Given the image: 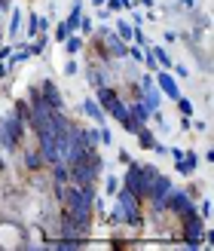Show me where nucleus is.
Here are the masks:
<instances>
[{
    "mask_svg": "<svg viewBox=\"0 0 214 251\" xmlns=\"http://www.w3.org/2000/svg\"><path fill=\"white\" fill-rule=\"evenodd\" d=\"M135 135H138V144H141L144 150H153V144H156V138H153V132H150L147 126H141V129H138Z\"/></svg>",
    "mask_w": 214,
    "mask_h": 251,
    "instance_id": "16",
    "label": "nucleus"
},
{
    "mask_svg": "<svg viewBox=\"0 0 214 251\" xmlns=\"http://www.w3.org/2000/svg\"><path fill=\"white\" fill-rule=\"evenodd\" d=\"M156 169L153 166H138V162H129V172H125V178H122V187L125 190H132L138 199H144L147 196V187H150V181L156 178Z\"/></svg>",
    "mask_w": 214,
    "mask_h": 251,
    "instance_id": "3",
    "label": "nucleus"
},
{
    "mask_svg": "<svg viewBox=\"0 0 214 251\" xmlns=\"http://www.w3.org/2000/svg\"><path fill=\"white\" fill-rule=\"evenodd\" d=\"M19 28H22V12L16 9V12H12V22H9V34L16 37V34H19Z\"/></svg>",
    "mask_w": 214,
    "mask_h": 251,
    "instance_id": "23",
    "label": "nucleus"
},
{
    "mask_svg": "<svg viewBox=\"0 0 214 251\" xmlns=\"http://www.w3.org/2000/svg\"><path fill=\"white\" fill-rule=\"evenodd\" d=\"M129 55H132L135 61H144V52H141V49H129Z\"/></svg>",
    "mask_w": 214,
    "mask_h": 251,
    "instance_id": "30",
    "label": "nucleus"
},
{
    "mask_svg": "<svg viewBox=\"0 0 214 251\" xmlns=\"http://www.w3.org/2000/svg\"><path fill=\"white\" fill-rule=\"evenodd\" d=\"M83 110H86V114H89L98 126H104V107L98 104V101H83Z\"/></svg>",
    "mask_w": 214,
    "mask_h": 251,
    "instance_id": "14",
    "label": "nucleus"
},
{
    "mask_svg": "<svg viewBox=\"0 0 214 251\" xmlns=\"http://www.w3.org/2000/svg\"><path fill=\"white\" fill-rule=\"evenodd\" d=\"M104 187H107V193H117V190H119V181H117V178H107Z\"/></svg>",
    "mask_w": 214,
    "mask_h": 251,
    "instance_id": "27",
    "label": "nucleus"
},
{
    "mask_svg": "<svg viewBox=\"0 0 214 251\" xmlns=\"http://www.w3.org/2000/svg\"><path fill=\"white\" fill-rule=\"evenodd\" d=\"M65 74H68V77H71V74H77V61H68V65H65Z\"/></svg>",
    "mask_w": 214,
    "mask_h": 251,
    "instance_id": "31",
    "label": "nucleus"
},
{
    "mask_svg": "<svg viewBox=\"0 0 214 251\" xmlns=\"http://www.w3.org/2000/svg\"><path fill=\"white\" fill-rule=\"evenodd\" d=\"M153 83H156V89H159L162 95H168V98H171V101H174V98L181 95V89H178V80H174V77H171L168 71L156 74V80H153Z\"/></svg>",
    "mask_w": 214,
    "mask_h": 251,
    "instance_id": "8",
    "label": "nucleus"
},
{
    "mask_svg": "<svg viewBox=\"0 0 214 251\" xmlns=\"http://www.w3.org/2000/svg\"><path fill=\"white\" fill-rule=\"evenodd\" d=\"M101 40H104V49H107V55H110V58H125V55H129V46H125L113 31H107Z\"/></svg>",
    "mask_w": 214,
    "mask_h": 251,
    "instance_id": "9",
    "label": "nucleus"
},
{
    "mask_svg": "<svg viewBox=\"0 0 214 251\" xmlns=\"http://www.w3.org/2000/svg\"><path fill=\"white\" fill-rule=\"evenodd\" d=\"M6 169V162H3V156H0V172H3Z\"/></svg>",
    "mask_w": 214,
    "mask_h": 251,
    "instance_id": "34",
    "label": "nucleus"
},
{
    "mask_svg": "<svg viewBox=\"0 0 214 251\" xmlns=\"http://www.w3.org/2000/svg\"><path fill=\"white\" fill-rule=\"evenodd\" d=\"M9 55H12V49H9V46H0V61L9 58Z\"/></svg>",
    "mask_w": 214,
    "mask_h": 251,
    "instance_id": "32",
    "label": "nucleus"
},
{
    "mask_svg": "<svg viewBox=\"0 0 214 251\" xmlns=\"http://www.w3.org/2000/svg\"><path fill=\"white\" fill-rule=\"evenodd\" d=\"M113 196H117L113 221L125 224V227H141V221H144V199H138L132 190H125V187H119Z\"/></svg>",
    "mask_w": 214,
    "mask_h": 251,
    "instance_id": "1",
    "label": "nucleus"
},
{
    "mask_svg": "<svg viewBox=\"0 0 214 251\" xmlns=\"http://www.w3.org/2000/svg\"><path fill=\"white\" fill-rule=\"evenodd\" d=\"M49 172H52V184H68V181H71L65 162H52V166H49Z\"/></svg>",
    "mask_w": 214,
    "mask_h": 251,
    "instance_id": "15",
    "label": "nucleus"
},
{
    "mask_svg": "<svg viewBox=\"0 0 214 251\" xmlns=\"http://www.w3.org/2000/svg\"><path fill=\"white\" fill-rule=\"evenodd\" d=\"M28 55H31V46H22V49H16V52H12L9 58H12V65H19V61H24Z\"/></svg>",
    "mask_w": 214,
    "mask_h": 251,
    "instance_id": "22",
    "label": "nucleus"
},
{
    "mask_svg": "<svg viewBox=\"0 0 214 251\" xmlns=\"http://www.w3.org/2000/svg\"><path fill=\"white\" fill-rule=\"evenodd\" d=\"M150 52H153V58H156V65H162V68H166V71L171 68V58H168V52H166V49H159V46H156V49H150Z\"/></svg>",
    "mask_w": 214,
    "mask_h": 251,
    "instance_id": "19",
    "label": "nucleus"
},
{
    "mask_svg": "<svg viewBox=\"0 0 214 251\" xmlns=\"http://www.w3.org/2000/svg\"><path fill=\"white\" fill-rule=\"evenodd\" d=\"M37 34H40V19L31 16V19H28V37H37Z\"/></svg>",
    "mask_w": 214,
    "mask_h": 251,
    "instance_id": "24",
    "label": "nucleus"
},
{
    "mask_svg": "<svg viewBox=\"0 0 214 251\" xmlns=\"http://www.w3.org/2000/svg\"><path fill=\"white\" fill-rule=\"evenodd\" d=\"M101 172H104V159L98 153V147H92L80 162L68 166V178H71V184H95L101 178Z\"/></svg>",
    "mask_w": 214,
    "mask_h": 251,
    "instance_id": "2",
    "label": "nucleus"
},
{
    "mask_svg": "<svg viewBox=\"0 0 214 251\" xmlns=\"http://www.w3.org/2000/svg\"><path fill=\"white\" fill-rule=\"evenodd\" d=\"M174 101H178V107H181V114H184V117H190V114H193V101H190V98L178 95V98H174Z\"/></svg>",
    "mask_w": 214,
    "mask_h": 251,
    "instance_id": "21",
    "label": "nucleus"
},
{
    "mask_svg": "<svg viewBox=\"0 0 214 251\" xmlns=\"http://www.w3.org/2000/svg\"><path fill=\"white\" fill-rule=\"evenodd\" d=\"M77 31H83V34H92V22L89 19H80V28Z\"/></svg>",
    "mask_w": 214,
    "mask_h": 251,
    "instance_id": "28",
    "label": "nucleus"
},
{
    "mask_svg": "<svg viewBox=\"0 0 214 251\" xmlns=\"http://www.w3.org/2000/svg\"><path fill=\"white\" fill-rule=\"evenodd\" d=\"M40 95H43V101L52 107V110H61V107H65V98H61L58 86H55L52 80H43V83H40Z\"/></svg>",
    "mask_w": 214,
    "mask_h": 251,
    "instance_id": "7",
    "label": "nucleus"
},
{
    "mask_svg": "<svg viewBox=\"0 0 214 251\" xmlns=\"http://www.w3.org/2000/svg\"><path fill=\"white\" fill-rule=\"evenodd\" d=\"M24 120H19L16 114H6L3 120H0V147L3 150H19V144H22V138H24Z\"/></svg>",
    "mask_w": 214,
    "mask_h": 251,
    "instance_id": "4",
    "label": "nucleus"
},
{
    "mask_svg": "<svg viewBox=\"0 0 214 251\" xmlns=\"http://www.w3.org/2000/svg\"><path fill=\"white\" fill-rule=\"evenodd\" d=\"M22 166L28 169L31 175H37V172L46 166V162H43V156H40V150H37V147H24V150H22Z\"/></svg>",
    "mask_w": 214,
    "mask_h": 251,
    "instance_id": "10",
    "label": "nucleus"
},
{
    "mask_svg": "<svg viewBox=\"0 0 214 251\" xmlns=\"http://www.w3.org/2000/svg\"><path fill=\"white\" fill-rule=\"evenodd\" d=\"M196 166H199V156L193 153V150H190V153H184V156L178 159V172H181V175H193Z\"/></svg>",
    "mask_w": 214,
    "mask_h": 251,
    "instance_id": "13",
    "label": "nucleus"
},
{
    "mask_svg": "<svg viewBox=\"0 0 214 251\" xmlns=\"http://www.w3.org/2000/svg\"><path fill=\"white\" fill-rule=\"evenodd\" d=\"M92 3H98V6H101V3H107V0H92Z\"/></svg>",
    "mask_w": 214,
    "mask_h": 251,
    "instance_id": "35",
    "label": "nucleus"
},
{
    "mask_svg": "<svg viewBox=\"0 0 214 251\" xmlns=\"http://www.w3.org/2000/svg\"><path fill=\"white\" fill-rule=\"evenodd\" d=\"M181 227H184V236H181V239H184L187 245H199V242H202V236H205V221H202V215H199L196 208H190V211H184V215H181Z\"/></svg>",
    "mask_w": 214,
    "mask_h": 251,
    "instance_id": "5",
    "label": "nucleus"
},
{
    "mask_svg": "<svg viewBox=\"0 0 214 251\" xmlns=\"http://www.w3.org/2000/svg\"><path fill=\"white\" fill-rule=\"evenodd\" d=\"M6 71H9V68L3 65V61H0V77H6Z\"/></svg>",
    "mask_w": 214,
    "mask_h": 251,
    "instance_id": "33",
    "label": "nucleus"
},
{
    "mask_svg": "<svg viewBox=\"0 0 214 251\" xmlns=\"http://www.w3.org/2000/svg\"><path fill=\"white\" fill-rule=\"evenodd\" d=\"M12 114H16L19 120H24V123H28V117H31V104H28V101H22V98H19V101L12 104Z\"/></svg>",
    "mask_w": 214,
    "mask_h": 251,
    "instance_id": "18",
    "label": "nucleus"
},
{
    "mask_svg": "<svg viewBox=\"0 0 214 251\" xmlns=\"http://www.w3.org/2000/svg\"><path fill=\"white\" fill-rule=\"evenodd\" d=\"M199 211H202V218L211 215V202H208V199H202V208H199Z\"/></svg>",
    "mask_w": 214,
    "mask_h": 251,
    "instance_id": "29",
    "label": "nucleus"
},
{
    "mask_svg": "<svg viewBox=\"0 0 214 251\" xmlns=\"http://www.w3.org/2000/svg\"><path fill=\"white\" fill-rule=\"evenodd\" d=\"M113 34H117L119 40L125 43V40H132V34H135V25H129V22H117V28H113Z\"/></svg>",
    "mask_w": 214,
    "mask_h": 251,
    "instance_id": "17",
    "label": "nucleus"
},
{
    "mask_svg": "<svg viewBox=\"0 0 214 251\" xmlns=\"http://www.w3.org/2000/svg\"><path fill=\"white\" fill-rule=\"evenodd\" d=\"M95 92H98V104H101L104 110H107V107H110V104H113V101H117V98H119V92L113 89L110 83H107V86H98Z\"/></svg>",
    "mask_w": 214,
    "mask_h": 251,
    "instance_id": "11",
    "label": "nucleus"
},
{
    "mask_svg": "<svg viewBox=\"0 0 214 251\" xmlns=\"http://www.w3.org/2000/svg\"><path fill=\"white\" fill-rule=\"evenodd\" d=\"M65 49H68V55L80 52V49H83V40H80V37H73V34H68V40H65Z\"/></svg>",
    "mask_w": 214,
    "mask_h": 251,
    "instance_id": "20",
    "label": "nucleus"
},
{
    "mask_svg": "<svg viewBox=\"0 0 214 251\" xmlns=\"http://www.w3.org/2000/svg\"><path fill=\"white\" fill-rule=\"evenodd\" d=\"M129 114H132L138 123H141V126H147V120H150V114H153V110H150V107L141 101V98H138V101H132V104H129Z\"/></svg>",
    "mask_w": 214,
    "mask_h": 251,
    "instance_id": "12",
    "label": "nucleus"
},
{
    "mask_svg": "<svg viewBox=\"0 0 214 251\" xmlns=\"http://www.w3.org/2000/svg\"><path fill=\"white\" fill-rule=\"evenodd\" d=\"M162 205H166V211H168V215H174V218H181L184 211L196 208V205H193V196L187 193V190H174V187H171V190L166 193V199H162Z\"/></svg>",
    "mask_w": 214,
    "mask_h": 251,
    "instance_id": "6",
    "label": "nucleus"
},
{
    "mask_svg": "<svg viewBox=\"0 0 214 251\" xmlns=\"http://www.w3.org/2000/svg\"><path fill=\"white\" fill-rule=\"evenodd\" d=\"M68 34H71V31H68V25L61 22L58 28H55V40H61V43H65V40H68Z\"/></svg>",
    "mask_w": 214,
    "mask_h": 251,
    "instance_id": "26",
    "label": "nucleus"
},
{
    "mask_svg": "<svg viewBox=\"0 0 214 251\" xmlns=\"http://www.w3.org/2000/svg\"><path fill=\"white\" fill-rule=\"evenodd\" d=\"M132 6V0H107V9L113 12V9H129Z\"/></svg>",
    "mask_w": 214,
    "mask_h": 251,
    "instance_id": "25",
    "label": "nucleus"
}]
</instances>
